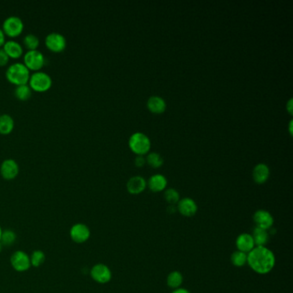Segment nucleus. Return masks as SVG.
Here are the masks:
<instances>
[{
  "instance_id": "nucleus-30",
  "label": "nucleus",
  "mask_w": 293,
  "mask_h": 293,
  "mask_svg": "<svg viewBox=\"0 0 293 293\" xmlns=\"http://www.w3.org/2000/svg\"><path fill=\"white\" fill-rule=\"evenodd\" d=\"M9 57L3 47H0V65H5L9 62Z\"/></svg>"
},
{
  "instance_id": "nucleus-19",
  "label": "nucleus",
  "mask_w": 293,
  "mask_h": 293,
  "mask_svg": "<svg viewBox=\"0 0 293 293\" xmlns=\"http://www.w3.org/2000/svg\"><path fill=\"white\" fill-rule=\"evenodd\" d=\"M147 108L154 114H161L166 109V102L160 96H152L147 101Z\"/></svg>"
},
{
  "instance_id": "nucleus-36",
  "label": "nucleus",
  "mask_w": 293,
  "mask_h": 293,
  "mask_svg": "<svg viewBox=\"0 0 293 293\" xmlns=\"http://www.w3.org/2000/svg\"><path fill=\"white\" fill-rule=\"evenodd\" d=\"M2 232H3V229H2V227H1V226H0V238H1V235H2Z\"/></svg>"
},
{
  "instance_id": "nucleus-34",
  "label": "nucleus",
  "mask_w": 293,
  "mask_h": 293,
  "mask_svg": "<svg viewBox=\"0 0 293 293\" xmlns=\"http://www.w3.org/2000/svg\"><path fill=\"white\" fill-rule=\"evenodd\" d=\"M293 100L290 99V101L288 102V104H287V109H288V111L291 114H293Z\"/></svg>"
},
{
  "instance_id": "nucleus-27",
  "label": "nucleus",
  "mask_w": 293,
  "mask_h": 293,
  "mask_svg": "<svg viewBox=\"0 0 293 293\" xmlns=\"http://www.w3.org/2000/svg\"><path fill=\"white\" fill-rule=\"evenodd\" d=\"M22 42H23L25 47L28 48V50L37 49L38 46L40 45V39L36 34L29 33V34H26L23 37Z\"/></svg>"
},
{
  "instance_id": "nucleus-12",
  "label": "nucleus",
  "mask_w": 293,
  "mask_h": 293,
  "mask_svg": "<svg viewBox=\"0 0 293 293\" xmlns=\"http://www.w3.org/2000/svg\"><path fill=\"white\" fill-rule=\"evenodd\" d=\"M176 210L179 212L182 216L192 218L197 213L198 205L191 198H183L176 205Z\"/></svg>"
},
{
  "instance_id": "nucleus-20",
  "label": "nucleus",
  "mask_w": 293,
  "mask_h": 293,
  "mask_svg": "<svg viewBox=\"0 0 293 293\" xmlns=\"http://www.w3.org/2000/svg\"><path fill=\"white\" fill-rule=\"evenodd\" d=\"M251 235L253 237L256 247H264L269 242V232L263 229L256 227L254 229L253 234Z\"/></svg>"
},
{
  "instance_id": "nucleus-10",
  "label": "nucleus",
  "mask_w": 293,
  "mask_h": 293,
  "mask_svg": "<svg viewBox=\"0 0 293 293\" xmlns=\"http://www.w3.org/2000/svg\"><path fill=\"white\" fill-rule=\"evenodd\" d=\"M45 44L48 49L55 53H59L66 47V39L65 35L59 32H52L46 34Z\"/></svg>"
},
{
  "instance_id": "nucleus-11",
  "label": "nucleus",
  "mask_w": 293,
  "mask_h": 293,
  "mask_svg": "<svg viewBox=\"0 0 293 293\" xmlns=\"http://www.w3.org/2000/svg\"><path fill=\"white\" fill-rule=\"evenodd\" d=\"M253 220L256 227L269 231L274 226L275 219L272 213L264 209L256 211L253 215Z\"/></svg>"
},
{
  "instance_id": "nucleus-32",
  "label": "nucleus",
  "mask_w": 293,
  "mask_h": 293,
  "mask_svg": "<svg viewBox=\"0 0 293 293\" xmlns=\"http://www.w3.org/2000/svg\"><path fill=\"white\" fill-rule=\"evenodd\" d=\"M5 42V34L3 33L2 28H0V46H3Z\"/></svg>"
},
{
  "instance_id": "nucleus-21",
  "label": "nucleus",
  "mask_w": 293,
  "mask_h": 293,
  "mask_svg": "<svg viewBox=\"0 0 293 293\" xmlns=\"http://www.w3.org/2000/svg\"><path fill=\"white\" fill-rule=\"evenodd\" d=\"M183 280L184 278H183V275L181 272L172 271L167 276V286L171 289L176 290V289L182 287V285L183 284Z\"/></svg>"
},
{
  "instance_id": "nucleus-18",
  "label": "nucleus",
  "mask_w": 293,
  "mask_h": 293,
  "mask_svg": "<svg viewBox=\"0 0 293 293\" xmlns=\"http://www.w3.org/2000/svg\"><path fill=\"white\" fill-rule=\"evenodd\" d=\"M3 48L9 58H13V59H17L19 57H21L23 53L22 45L16 40H5V42L3 45Z\"/></svg>"
},
{
  "instance_id": "nucleus-23",
  "label": "nucleus",
  "mask_w": 293,
  "mask_h": 293,
  "mask_svg": "<svg viewBox=\"0 0 293 293\" xmlns=\"http://www.w3.org/2000/svg\"><path fill=\"white\" fill-rule=\"evenodd\" d=\"M14 94H15V97L19 100L26 101L28 98H30L31 95H32V90H31L30 86L28 85V83L20 84V85L15 86Z\"/></svg>"
},
{
  "instance_id": "nucleus-15",
  "label": "nucleus",
  "mask_w": 293,
  "mask_h": 293,
  "mask_svg": "<svg viewBox=\"0 0 293 293\" xmlns=\"http://www.w3.org/2000/svg\"><path fill=\"white\" fill-rule=\"evenodd\" d=\"M147 182L142 176H135L131 177L127 183V191L131 195H139L145 191Z\"/></svg>"
},
{
  "instance_id": "nucleus-26",
  "label": "nucleus",
  "mask_w": 293,
  "mask_h": 293,
  "mask_svg": "<svg viewBox=\"0 0 293 293\" xmlns=\"http://www.w3.org/2000/svg\"><path fill=\"white\" fill-rule=\"evenodd\" d=\"M164 197V200L170 206H176L181 200L179 192L172 188H168L165 190Z\"/></svg>"
},
{
  "instance_id": "nucleus-24",
  "label": "nucleus",
  "mask_w": 293,
  "mask_h": 293,
  "mask_svg": "<svg viewBox=\"0 0 293 293\" xmlns=\"http://www.w3.org/2000/svg\"><path fill=\"white\" fill-rule=\"evenodd\" d=\"M248 254L236 250L231 256V263L236 268H243L247 264Z\"/></svg>"
},
{
  "instance_id": "nucleus-13",
  "label": "nucleus",
  "mask_w": 293,
  "mask_h": 293,
  "mask_svg": "<svg viewBox=\"0 0 293 293\" xmlns=\"http://www.w3.org/2000/svg\"><path fill=\"white\" fill-rule=\"evenodd\" d=\"M19 173V165L13 158H6L0 165V174L4 179L12 180Z\"/></svg>"
},
{
  "instance_id": "nucleus-16",
  "label": "nucleus",
  "mask_w": 293,
  "mask_h": 293,
  "mask_svg": "<svg viewBox=\"0 0 293 293\" xmlns=\"http://www.w3.org/2000/svg\"><path fill=\"white\" fill-rule=\"evenodd\" d=\"M269 176H270V170L267 164H256L254 168L252 176H253L254 181L257 184L265 183L269 180Z\"/></svg>"
},
{
  "instance_id": "nucleus-17",
  "label": "nucleus",
  "mask_w": 293,
  "mask_h": 293,
  "mask_svg": "<svg viewBox=\"0 0 293 293\" xmlns=\"http://www.w3.org/2000/svg\"><path fill=\"white\" fill-rule=\"evenodd\" d=\"M167 184H168V182H167L166 177L163 175H160V174H156V175L151 176V178L147 182L149 188L151 189V191L154 192V193L164 191V189L166 188Z\"/></svg>"
},
{
  "instance_id": "nucleus-3",
  "label": "nucleus",
  "mask_w": 293,
  "mask_h": 293,
  "mask_svg": "<svg viewBox=\"0 0 293 293\" xmlns=\"http://www.w3.org/2000/svg\"><path fill=\"white\" fill-rule=\"evenodd\" d=\"M53 84V79L48 73L45 71H36L33 72L28 79V85L31 90L37 92H45L49 90Z\"/></svg>"
},
{
  "instance_id": "nucleus-22",
  "label": "nucleus",
  "mask_w": 293,
  "mask_h": 293,
  "mask_svg": "<svg viewBox=\"0 0 293 293\" xmlns=\"http://www.w3.org/2000/svg\"><path fill=\"white\" fill-rule=\"evenodd\" d=\"M15 126V121L11 115L8 114H0V133L8 134L11 133Z\"/></svg>"
},
{
  "instance_id": "nucleus-1",
  "label": "nucleus",
  "mask_w": 293,
  "mask_h": 293,
  "mask_svg": "<svg viewBox=\"0 0 293 293\" xmlns=\"http://www.w3.org/2000/svg\"><path fill=\"white\" fill-rule=\"evenodd\" d=\"M247 264L256 274L268 275L275 269L276 257L267 246L255 247L248 254Z\"/></svg>"
},
{
  "instance_id": "nucleus-6",
  "label": "nucleus",
  "mask_w": 293,
  "mask_h": 293,
  "mask_svg": "<svg viewBox=\"0 0 293 293\" xmlns=\"http://www.w3.org/2000/svg\"><path fill=\"white\" fill-rule=\"evenodd\" d=\"M23 62L28 70L36 71H40V68L45 65L46 59L40 50H28L23 55Z\"/></svg>"
},
{
  "instance_id": "nucleus-4",
  "label": "nucleus",
  "mask_w": 293,
  "mask_h": 293,
  "mask_svg": "<svg viewBox=\"0 0 293 293\" xmlns=\"http://www.w3.org/2000/svg\"><path fill=\"white\" fill-rule=\"evenodd\" d=\"M129 147L132 151L138 155L147 153L151 149V140L147 136L142 133H133L130 137Z\"/></svg>"
},
{
  "instance_id": "nucleus-2",
  "label": "nucleus",
  "mask_w": 293,
  "mask_h": 293,
  "mask_svg": "<svg viewBox=\"0 0 293 293\" xmlns=\"http://www.w3.org/2000/svg\"><path fill=\"white\" fill-rule=\"evenodd\" d=\"M5 76L8 80L13 84L20 85L28 83L30 72L23 63L15 62L9 65L5 71Z\"/></svg>"
},
{
  "instance_id": "nucleus-35",
  "label": "nucleus",
  "mask_w": 293,
  "mask_h": 293,
  "mask_svg": "<svg viewBox=\"0 0 293 293\" xmlns=\"http://www.w3.org/2000/svg\"><path fill=\"white\" fill-rule=\"evenodd\" d=\"M3 245H2V244H1V243H0V253H1V252H2V250H3Z\"/></svg>"
},
{
  "instance_id": "nucleus-31",
  "label": "nucleus",
  "mask_w": 293,
  "mask_h": 293,
  "mask_svg": "<svg viewBox=\"0 0 293 293\" xmlns=\"http://www.w3.org/2000/svg\"><path fill=\"white\" fill-rule=\"evenodd\" d=\"M134 164L137 167H143L145 164V159L143 157H137L134 160Z\"/></svg>"
},
{
  "instance_id": "nucleus-25",
  "label": "nucleus",
  "mask_w": 293,
  "mask_h": 293,
  "mask_svg": "<svg viewBox=\"0 0 293 293\" xmlns=\"http://www.w3.org/2000/svg\"><path fill=\"white\" fill-rule=\"evenodd\" d=\"M15 241H16V234L14 231L9 229L3 230L1 238H0V243L2 244L3 247L12 246L13 244H15Z\"/></svg>"
},
{
  "instance_id": "nucleus-14",
  "label": "nucleus",
  "mask_w": 293,
  "mask_h": 293,
  "mask_svg": "<svg viewBox=\"0 0 293 293\" xmlns=\"http://www.w3.org/2000/svg\"><path fill=\"white\" fill-rule=\"evenodd\" d=\"M235 244L237 250L246 254L250 253V251L256 247L253 237L250 233H242L238 236Z\"/></svg>"
},
{
  "instance_id": "nucleus-8",
  "label": "nucleus",
  "mask_w": 293,
  "mask_h": 293,
  "mask_svg": "<svg viewBox=\"0 0 293 293\" xmlns=\"http://www.w3.org/2000/svg\"><path fill=\"white\" fill-rule=\"evenodd\" d=\"M90 277L98 284H107L112 280L111 269L103 263L93 266L90 272Z\"/></svg>"
},
{
  "instance_id": "nucleus-7",
  "label": "nucleus",
  "mask_w": 293,
  "mask_h": 293,
  "mask_svg": "<svg viewBox=\"0 0 293 293\" xmlns=\"http://www.w3.org/2000/svg\"><path fill=\"white\" fill-rule=\"evenodd\" d=\"M9 262L12 269L19 273L28 271L31 268L29 256L22 250H16L10 256Z\"/></svg>"
},
{
  "instance_id": "nucleus-9",
  "label": "nucleus",
  "mask_w": 293,
  "mask_h": 293,
  "mask_svg": "<svg viewBox=\"0 0 293 293\" xmlns=\"http://www.w3.org/2000/svg\"><path fill=\"white\" fill-rule=\"evenodd\" d=\"M70 238L77 244H84L90 238V229L83 223H77L70 229Z\"/></svg>"
},
{
  "instance_id": "nucleus-28",
  "label": "nucleus",
  "mask_w": 293,
  "mask_h": 293,
  "mask_svg": "<svg viewBox=\"0 0 293 293\" xmlns=\"http://www.w3.org/2000/svg\"><path fill=\"white\" fill-rule=\"evenodd\" d=\"M29 258H30L31 267L39 268L45 263L46 256L42 250H34L29 256Z\"/></svg>"
},
{
  "instance_id": "nucleus-33",
  "label": "nucleus",
  "mask_w": 293,
  "mask_h": 293,
  "mask_svg": "<svg viewBox=\"0 0 293 293\" xmlns=\"http://www.w3.org/2000/svg\"><path fill=\"white\" fill-rule=\"evenodd\" d=\"M192 293L190 291H188V289H186V288H182V287H180L178 289H176V290L172 291V293Z\"/></svg>"
},
{
  "instance_id": "nucleus-5",
  "label": "nucleus",
  "mask_w": 293,
  "mask_h": 293,
  "mask_svg": "<svg viewBox=\"0 0 293 293\" xmlns=\"http://www.w3.org/2000/svg\"><path fill=\"white\" fill-rule=\"evenodd\" d=\"M24 28V23L18 15H11L4 19L3 22V33L10 37H15L22 33Z\"/></svg>"
},
{
  "instance_id": "nucleus-29",
  "label": "nucleus",
  "mask_w": 293,
  "mask_h": 293,
  "mask_svg": "<svg viewBox=\"0 0 293 293\" xmlns=\"http://www.w3.org/2000/svg\"><path fill=\"white\" fill-rule=\"evenodd\" d=\"M147 163L153 168H159L164 164V159L158 153L151 152L147 156Z\"/></svg>"
}]
</instances>
